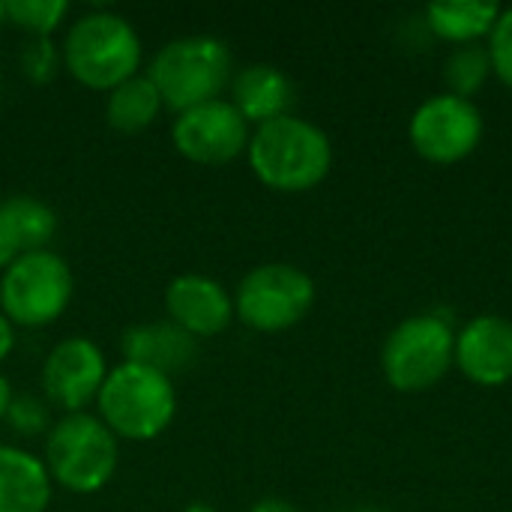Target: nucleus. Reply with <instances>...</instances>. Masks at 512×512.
<instances>
[{
    "label": "nucleus",
    "mask_w": 512,
    "mask_h": 512,
    "mask_svg": "<svg viewBox=\"0 0 512 512\" xmlns=\"http://www.w3.org/2000/svg\"><path fill=\"white\" fill-rule=\"evenodd\" d=\"M246 153L255 177L276 192H309L333 168L330 135L297 114L255 126Z\"/></svg>",
    "instance_id": "f257e3e1"
},
{
    "label": "nucleus",
    "mask_w": 512,
    "mask_h": 512,
    "mask_svg": "<svg viewBox=\"0 0 512 512\" xmlns=\"http://www.w3.org/2000/svg\"><path fill=\"white\" fill-rule=\"evenodd\" d=\"M63 66L90 90H114L141 69L144 45L129 18L99 9L81 15L60 45Z\"/></svg>",
    "instance_id": "f03ea898"
},
{
    "label": "nucleus",
    "mask_w": 512,
    "mask_h": 512,
    "mask_svg": "<svg viewBox=\"0 0 512 512\" xmlns=\"http://www.w3.org/2000/svg\"><path fill=\"white\" fill-rule=\"evenodd\" d=\"M96 408L117 441H153L174 423L177 393L168 375L123 360L108 369Z\"/></svg>",
    "instance_id": "7ed1b4c3"
},
{
    "label": "nucleus",
    "mask_w": 512,
    "mask_h": 512,
    "mask_svg": "<svg viewBox=\"0 0 512 512\" xmlns=\"http://www.w3.org/2000/svg\"><path fill=\"white\" fill-rule=\"evenodd\" d=\"M231 72V48L216 36L198 33L162 45L150 60L147 78L156 84L162 105L180 114L219 99V93L231 84Z\"/></svg>",
    "instance_id": "20e7f679"
},
{
    "label": "nucleus",
    "mask_w": 512,
    "mask_h": 512,
    "mask_svg": "<svg viewBox=\"0 0 512 512\" xmlns=\"http://www.w3.org/2000/svg\"><path fill=\"white\" fill-rule=\"evenodd\" d=\"M456 366V330L438 312L399 321L381 348V369L393 390L426 393Z\"/></svg>",
    "instance_id": "39448f33"
},
{
    "label": "nucleus",
    "mask_w": 512,
    "mask_h": 512,
    "mask_svg": "<svg viewBox=\"0 0 512 512\" xmlns=\"http://www.w3.org/2000/svg\"><path fill=\"white\" fill-rule=\"evenodd\" d=\"M120 465V444L96 414H66L45 441L51 483L75 495H93L111 483Z\"/></svg>",
    "instance_id": "423d86ee"
},
{
    "label": "nucleus",
    "mask_w": 512,
    "mask_h": 512,
    "mask_svg": "<svg viewBox=\"0 0 512 512\" xmlns=\"http://www.w3.org/2000/svg\"><path fill=\"white\" fill-rule=\"evenodd\" d=\"M72 267L51 249L24 252L0 276V312L12 327L54 324L72 303Z\"/></svg>",
    "instance_id": "0eeeda50"
},
{
    "label": "nucleus",
    "mask_w": 512,
    "mask_h": 512,
    "mask_svg": "<svg viewBox=\"0 0 512 512\" xmlns=\"http://www.w3.org/2000/svg\"><path fill=\"white\" fill-rule=\"evenodd\" d=\"M312 306V276L285 261L252 267L234 291V315L255 333L291 330L312 312Z\"/></svg>",
    "instance_id": "6e6552de"
},
{
    "label": "nucleus",
    "mask_w": 512,
    "mask_h": 512,
    "mask_svg": "<svg viewBox=\"0 0 512 512\" xmlns=\"http://www.w3.org/2000/svg\"><path fill=\"white\" fill-rule=\"evenodd\" d=\"M486 123L474 99L435 93L423 99L408 123V138L417 156L432 165H456L468 159L483 141Z\"/></svg>",
    "instance_id": "1a4fd4ad"
},
{
    "label": "nucleus",
    "mask_w": 512,
    "mask_h": 512,
    "mask_svg": "<svg viewBox=\"0 0 512 512\" xmlns=\"http://www.w3.org/2000/svg\"><path fill=\"white\" fill-rule=\"evenodd\" d=\"M174 147L195 165H228L249 147V123L231 99H213L180 111L171 126Z\"/></svg>",
    "instance_id": "9d476101"
},
{
    "label": "nucleus",
    "mask_w": 512,
    "mask_h": 512,
    "mask_svg": "<svg viewBox=\"0 0 512 512\" xmlns=\"http://www.w3.org/2000/svg\"><path fill=\"white\" fill-rule=\"evenodd\" d=\"M108 366L102 348L87 336L63 339L51 348L42 366V387L48 402L63 408L66 414H81L96 402L105 384Z\"/></svg>",
    "instance_id": "9b49d317"
},
{
    "label": "nucleus",
    "mask_w": 512,
    "mask_h": 512,
    "mask_svg": "<svg viewBox=\"0 0 512 512\" xmlns=\"http://www.w3.org/2000/svg\"><path fill=\"white\" fill-rule=\"evenodd\" d=\"M456 366L477 387H504L512 381V321L504 315H477L456 330Z\"/></svg>",
    "instance_id": "f8f14e48"
},
{
    "label": "nucleus",
    "mask_w": 512,
    "mask_h": 512,
    "mask_svg": "<svg viewBox=\"0 0 512 512\" xmlns=\"http://www.w3.org/2000/svg\"><path fill=\"white\" fill-rule=\"evenodd\" d=\"M168 321L186 330L192 339H210L228 330L234 321V297L225 285L204 273H183L165 288Z\"/></svg>",
    "instance_id": "ddd939ff"
},
{
    "label": "nucleus",
    "mask_w": 512,
    "mask_h": 512,
    "mask_svg": "<svg viewBox=\"0 0 512 512\" xmlns=\"http://www.w3.org/2000/svg\"><path fill=\"white\" fill-rule=\"evenodd\" d=\"M120 351L126 363H138L171 378L174 372H186L195 363L198 339H192L171 321H147L123 333Z\"/></svg>",
    "instance_id": "4468645a"
},
{
    "label": "nucleus",
    "mask_w": 512,
    "mask_h": 512,
    "mask_svg": "<svg viewBox=\"0 0 512 512\" xmlns=\"http://www.w3.org/2000/svg\"><path fill=\"white\" fill-rule=\"evenodd\" d=\"M231 102L249 126H261L291 114L294 81L273 63H252L231 78Z\"/></svg>",
    "instance_id": "2eb2a0df"
},
{
    "label": "nucleus",
    "mask_w": 512,
    "mask_h": 512,
    "mask_svg": "<svg viewBox=\"0 0 512 512\" xmlns=\"http://www.w3.org/2000/svg\"><path fill=\"white\" fill-rule=\"evenodd\" d=\"M51 486L42 459L0 444V512H45L51 504Z\"/></svg>",
    "instance_id": "dca6fc26"
},
{
    "label": "nucleus",
    "mask_w": 512,
    "mask_h": 512,
    "mask_svg": "<svg viewBox=\"0 0 512 512\" xmlns=\"http://www.w3.org/2000/svg\"><path fill=\"white\" fill-rule=\"evenodd\" d=\"M498 15L501 6L489 0H438L426 6V27L444 42L468 45L489 36Z\"/></svg>",
    "instance_id": "f3484780"
},
{
    "label": "nucleus",
    "mask_w": 512,
    "mask_h": 512,
    "mask_svg": "<svg viewBox=\"0 0 512 512\" xmlns=\"http://www.w3.org/2000/svg\"><path fill=\"white\" fill-rule=\"evenodd\" d=\"M162 96L156 90V84L147 75H132L129 81L117 84L114 90H108L105 99V117L111 123V129L117 132H144L147 126H153V120L162 111Z\"/></svg>",
    "instance_id": "a211bd4d"
},
{
    "label": "nucleus",
    "mask_w": 512,
    "mask_h": 512,
    "mask_svg": "<svg viewBox=\"0 0 512 512\" xmlns=\"http://www.w3.org/2000/svg\"><path fill=\"white\" fill-rule=\"evenodd\" d=\"M0 204L6 210L24 252L48 249V243L57 231V213L45 201H39L33 195H12V198H3Z\"/></svg>",
    "instance_id": "6ab92c4d"
},
{
    "label": "nucleus",
    "mask_w": 512,
    "mask_h": 512,
    "mask_svg": "<svg viewBox=\"0 0 512 512\" xmlns=\"http://www.w3.org/2000/svg\"><path fill=\"white\" fill-rule=\"evenodd\" d=\"M489 78H492V57L486 42L456 45L444 60V81H447V93L453 96L471 99L486 87Z\"/></svg>",
    "instance_id": "aec40b11"
},
{
    "label": "nucleus",
    "mask_w": 512,
    "mask_h": 512,
    "mask_svg": "<svg viewBox=\"0 0 512 512\" xmlns=\"http://www.w3.org/2000/svg\"><path fill=\"white\" fill-rule=\"evenodd\" d=\"M66 12V0H6V18L30 36H51Z\"/></svg>",
    "instance_id": "412c9836"
},
{
    "label": "nucleus",
    "mask_w": 512,
    "mask_h": 512,
    "mask_svg": "<svg viewBox=\"0 0 512 512\" xmlns=\"http://www.w3.org/2000/svg\"><path fill=\"white\" fill-rule=\"evenodd\" d=\"M63 66V51L51 36H30L21 48V72L33 84H48Z\"/></svg>",
    "instance_id": "4be33fe9"
},
{
    "label": "nucleus",
    "mask_w": 512,
    "mask_h": 512,
    "mask_svg": "<svg viewBox=\"0 0 512 512\" xmlns=\"http://www.w3.org/2000/svg\"><path fill=\"white\" fill-rule=\"evenodd\" d=\"M6 420L9 426L18 432V435H39L48 429V402L33 396V393H21V396H12V405L6 411Z\"/></svg>",
    "instance_id": "5701e85b"
},
{
    "label": "nucleus",
    "mask_w": 512,
    "mask_h": 512,
    "mask_svg": "<svg viewBox=\"0 0 512 512\" xmlns=\"http://www.w3.org/2000/svg\"><path fill=\"white\" fill-rule=\"evenodd\" d=\"M486 48L492 57V72L512 87V6L501 9L492 33L486 36Z\"/></svg>",
    "instance_id": "b1692460"
},
{
    "label": "nucleus",
    "mask_w": 512,
    "mask_h": 512,
    "mask_svg": "<svg viewBox=\"0 0 512 512\" xmlns=\"http://www.w3.org/2000/svg\"><path fill=\"white\" fill-rule=\"evenodd\" d=\"M21 255H24V249L18 243V234H15V228H12V222H9V216H6V210L0 204V270H6Z\"/></svg>",
    "instance_id": "393cba45"
},
{
    "label": "nucleus",
    "mask_w": 512,
    "mask_h": 512,
    "mask_svg": "<svg viewBox=\"0 0 512 512\" xmlns=\"http://www.w3.org/2000/svg\"><path fill=\"white\" fill-rule=\"evenodd\" d=\"M12 345H15V327H12V321L0 312V363L9 357Z\"/></svg>",
    "instance_id": "a878e982"
},
{
    "label": "nucleus",
    "mask_w": 512,
    "mask_h": 512,
    "mask_svg": "<svg viewBox=\"0 0 512 512\" xmlns=\"http://www.w3.org/2000/svg\"><path fill=\"white\" fill-rule=\"evenodd\" d=\"M249 512H300L291 501H285V498H264V501H258L255 507Z\"/></svg>",
    "instance_id": "bb28decb"
},
{
    "label": "nucleus",
    "mask_w": 512,
    "mask_h": 512,
    "mask_svg": "<svg viewBox=\"0 0 512 512\" xmlns=\"http://www.w3.org/2000/svg\"><path fill=\"white\" fill-rule=\"evenodd\" d=\"M9 405H12V387H9L6 375H0V420H6Z\"/></svg>",
    "instance_id": "cd10ccee"
},
{
    "label": "nucleus",
    "mask_w": 512,
    "mask_h": 512,
    "mask_svg": "<svg viewBox=\"0 0 512 512\" xmlns=\"http://www.w3.org/2000/svg\"><path fill=\"white\" fill-rule=\"evenodd\" d=\"M183 512H216L210 504H204V501H195V504H189Z\"/></svg>",
    "instance_id": "c85d7f7f"
},
{
    "label": "nucleus",
    "mask_w": 512,
    "mask_h": 512,
    "mask_svg": "<svg viewBox=\"0 0 512 512\" xmlns=\"http://www.w3.org/2000/svg\"><path fill=\"white\" fill-rule=\"evenodd\" d=\"M0 18H6V3H0Z\"/></svg>",
    "instance_id": "c756f323"
},
{
    "label": "nucleus",
    "mask_w": 512,
    "mask_h": 512,
    "mask_svg": "<svg viewBox=\"0 0 512 512\" xmlns=\"http://www.w3.org/2000/svg\"><path fill=\"white\" fill-rule=\"evenodd\" d=\"M354 512H381V510H372V507H360V510H354Z\"/></svg>",
    "instance_id": "7c9ffc66"
},
{
    "label": "nucleus",
    "mask_w": 512,
    "mask_h": 512,
    "mask_svg": "<svg viewBox=\"0 0 512 512\" xmlns=\"http://www.w3.org/2000/svg\"><path fill=\"white\" fill-rule=\"evenodd\" d=\"M0 84H3V75H0Z\"/></svg>",
    "instance_id": "2f4dec72"
}]
</instances>
